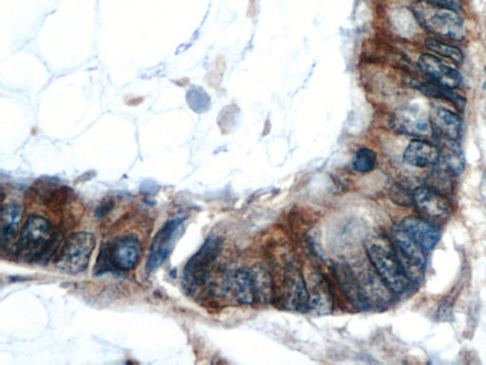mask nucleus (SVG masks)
<instances>
[{
  "label": "nucleus",
  "instance_id": "f8f14e48",
  "mask_svg": "<svg viewBox=\"0 0 486 365\" xmlns=\"http://www.w3.org/2000/svg\"><path fill=\"white\" fill-rule=\"evenodd\" d=\"M306 283L309 293V312L316 316L331 314L334 309V299L326 278L320 273L312 272Z\"/></svg>",
  "mask_w": 486,
  "mask_h": 365
},
{
  "label": "nucleus",
  "instance_id": "f3484780",
  "mask_svg": "<svg viewBox=\"0 0 486 365\" xmlns=\"http://www.w3.org/2000/svg\"><path fill=\"white\" fill-rule=\"evenodd\" d=\"M22 216L23 211L19 205L9 203L2 207L0 244L3 251H9L14 247Z\"/></svg>",
  "mask_w": 486,
  "mask_h": 365
},
{
  "label": "nucleus",
  "instance_id": "412c9836",
  "mask_svg": "<svg viewBox=\"0 0 486 365\" xmlns=\"http://www.w3.org/2000/svg\"><path fill=\"white\" fill-rule=\"evenodd\" d=\"M256 298L263 304H270L274 299V285L270 271L262 263H257L251 270Z\"/></svg>",
  "mask_w": 486,
  "mask_h": 365
},
{
  "label": "nucleus",
  "instance_id": "9d476101",
  "mask_svg": "<svg viewBox=\"0 0 486 365\" xmlns=\"http://www.w3.org/2000/svg\"><path fill=\"white\" fill-rule=\"evenodd\" d=\"M393 130L414 137H428L432 134L430 119L418 107L409 106L398 109L391 120Z\"/></svg>",
  "mask_w": 486,
  "mask_h": 365
},
{
  "label": "nucleus",
  "instance_id": "1a4fd4ad",
  "mask_svg": "<svg viewBox=\"0 0 486 365\" xmlns=\"http://www.w3.org/2000/svg\"><path fill=\"white\" fill-rule=\"evenodd\" d=\"M184 228V219L175 218L166 222L160 231L157 232L151 244L148 254L146 271L148 274L155 272L164 262L175 246L178 238Z\"/></svg>",
  "mask_w": 486,
  "mask_h": 365
},
{
  "label": "nucleus",
  "instance_id": "b1692460",
  "mask_svg": "<svg viewBox=\"0 0 486 365\" xmlns=\"http://www.w3.org/2000/svg\"><path fill=\"white\" fill-rule=\"evenodd\" d=\"M425 45L433 53L450 59L457 64H461L464 61V56H462V51L457 47L448 45V44L441 42V41L435 38H428L425 41Z\"/></svg>",
  "mask_w": 486,
  "mask_h": 365
},
{
  "label": "nucleus",
  "instance_id": "0eeeda50",
  "mask_svg": "<svg viewBox=\"0 0 486 365\" xmlns=\"http://www.w3.org/2000/svg\"><path fill=\"white\" fill-rule=\"evenodd\" d=\"M391 234L397 256L407 278L414 283H420L424 279L427 265L425 250L400 225L394 226Z\"/></svg>",
  "mask_w": 486,
  "mask_h": 365
},
{
  "label": "nucleus",
  "instance_id": "ddd939ff",
  "mask_svg": "<svg viewBox=\"0 0 486 365\" xmlns=\"http://www.w3.org/2000/svg\"><path fill=\"white\" fill-rule=\"evenodd\" d=\"M418 65L420 70L434 81L436 84L450 90L461 85L462 77L458 70L446 66L432 54H423L418 60Z\"/></svg>",
  "mask_w": 486,
  "mask_h": 365
},
{
  "label": "nucleus",
  "instance_id": "5701e85b",
  "mask_svg": "<svg viewBox=\"0 0 486 365\" xmlns=\"http://www.w3.org/2000/svg\"><path fill=\"white\" fill-rule=\"evenodd\" d=\"M352 169L359 173L373 171L377 165V155L368 148H359L352 158Z\"/></svg>",
  "mask_w": 486,
  "mask_h": 365
},
{
  "label": "nucleus",
  "instance_id": "4468645a",
  "mask_svg": "<svg viewBox=\"0 0 486 365\" xmlns=\"http://www.w3.org/2000/svg\"><path fill=\"white\" fill-rule=\"evenodd\" d=\"M412 195L414 204L428 217L446 219L450 215V204L437 190L428 187H419L414 190Z\"/></svg>",
  "mask_w": 486,
  "mask_h": 365
},
{
  "label": "nucleus",
  "instance_id": "a878e982",
  "mask_svg": "<svg viewBox=\"0 0 486 365\" xmlns=\"http://www.w3.org/2000/svg\"><path fill=\"white\" fill-rule=\"evenodd\" d=\"M425 1L441 5V6L451 8V9L456 10V11L458 12L462 7L461 0H425Z\"/></svg>",
  "mask_w": 486,
  "mask_h": 365
},
{
  "label": "nucleus",
  "instance_id": "f03ea898",
  "mask_svg": "<svg viewBox=\"0 0 486 365\" xmlns=\"http://www.w3.org/2000/svg\"><path fill=\"white\" fill-rule=\"evenodd\" d=\"M412 12L421 26L434 35L456 41L466 38L464 22L456 10L418 0L412 5Z\"/></svg>",
  "mask_w": 486,
  "mask_h": 365
},
{
  "label": "nucleus",
  "instance_id": "a211bd4d",
  "mask_svg": "<svg viewBox=\"0 0 486 365\" xmlns=\"http://www.w3.org/2000/svg\"><path fill=\"white\" fill-rule=\"evenodd\" d=\"M404 160L415 168L434 166L440 161V150L423 140H412L404 153Z\"/></svg>",
  "mask_w": 486,
  "mask_h": 365
},
{
  "label": "nucleus",
  "instance_id": "bb28decb",
  "mask_svg": "<svg viewBox=\"0 0 486 365\" xmlns=\"http://www.w3.org/2000/svg\"><path fill=\"white\" fill-rule=\"evenodd\" d=\"M480 192H482L483 199L485 200L486 203V173L483 176L482 185H480Z\"/></svg>",
  "mask_w": 486,
  "mask_h": 365
},
{
  "label": "nucleus",
  "instance_id": "6e6552de",
  "mask_svg": "<svg viewBox=\"0 0 486 365\" xmlns=\"http://www.w3.org/2000/svg\"><path fill=\"white\" fill-rule=\"evenodd\" d=\"M279 301L283 309L289 311H309L307 283L299 267L289 265L285 270Z\"/></svg>",
  "mask_w": 486,
  "mask_h": 365
},
{
  "label": "nucleus",
  "instance_id": "cd10ccee",
  "mask_svg": "<svg viewBox=\"0 0 486 365\" xmlns=\"http://www.w3.org/2000/svg\"><path fill=\"white\" fill-rule=\"evenodd\" d=\"M485 75H486V67L485 68ZM483 91H486V80L485 81V82H483Z\"/></svg>",
  "mask_w": 486,
  "mask_h": 365
},
{
  "label": "nucleus",
  "instance_id": "7ed1b4c3",
  "mask_svg": "<svg viewBox=\"0 0 486 365\" xmlns=\"http://www.w3.org/2000/svg\"><path fill=\"white\" fill-rule=\"evenodd\" d=\"M54 240V228L49 220L31 215L26 220L17 242V257L24 263L38 262L49 251Z\"/></svg>",
  "mask_w": 486,
  "mask_h": 365
},
{
  "label": "nucleus",
  "instance_id": "dca6fc26",
  "mask_svg": "<svg viewBox=\"0 0 486 365\" xmlns=\"http://www.w3.org/2000/svg\"><path fill=\"white\" fill-rule=\"evenodd\" d=\"M430 119L432 132H435L441 140L458 141L461 137L462 119L448 109H433Z\"/></svg>",
  "mask_w": 486,
  "mask_h": 365
},
{
  "label": "nucleus",
  "instance_id": "f257e3e1",
  "mask_svg": "<svg viewBox=\"0 0 486 365\" xmlns=\"http://www.w3.org/2000/svg\"><path fill=\"white\" fill-rule=\"evenodd\" d=\"M366 247L368 259L389 290L395 294L406 291L410 281L400 263L393 242L385 236H376L368 240Z\"/></svg>",
  "mask_w": 486,
  "mask_h": 365
},
{
  "label": "nucleus",
  "instance_id": "9b49d317",
  "mask_svg": "<svg viewBox=\"0 0 486 365\" xmlns=\"http://www.w3.org/2000/svg\"><path fill=\"white\" fill-rule=\"evenodd\" d=\"M357 270H354L360 288L362 289L363 295L367 300L368 304H388L391 300V292L384 283L382 279L375 270L373 263L370 265H357Z\"/></svg>",
  "mask_w": 486,
  "mask_h": 365
},
{
  "label": "nucleus",
  "instance_id": "393cba45",
  "mask_svg": "<svg viewBox=\"0 0 486 365\" xmlns=\"http://www.w3.org/2000/svg\"><path fill=\"white\" fill-rule=\"evenodd\" d=\"M391 197L396 204L403 207H409L410 205L414 204V195L401 186H394L391 189Z\"/></svg>",
  "mask_w": 486,
  "mask_h": 365
},
{
  "label": "nucleus",
  "instance_id": "20e7f679",
  "mask_svg": "<svg viewBox=\"0 0 486 365\" xmlns=\"http://www.w3.org/2000/svg\"><path fill=\"white\" fill-rule=\"evenodd\" d=\"M141 254L142 244L136 235L120 236L102 247L95 270L98 274L109 271L127 272L137 267Z\"/></svg>",
  "mask_w": 486,
  "mask_h": 365
},
{
  "label": "nucleus",
  "instance_id": "4be33fe9",
  "mask_svg": "<svg viewBox=\"0 0 486 365\" xmlns=\"http://www.w3.org/2000/svg\"><path fill=\"white\" fill-rule=\"evenodd\" d=\"M235 295L240 304L250 306L255 302V289L251 271L240 270L237 271L234 278Z\"/></svg>",
  "mask_w": 486,
  "mask_h": 365
},
{
  "label": "nucleus",
  "instance_id": "39448f33",
  "mask_svg": "<svg viewBox=\"0 0 486 365\" xmlns=\"http://www.w3.org/2000/svg\"><path fill=\"white\" fill-rule=\"evenodd\" d=\"M223 242L218 236H210L194 256L191 258L184 271L185 288L192 293L209 286L211 278V267L221 254Z\"/></svg>",
  "mask_w": 486,
  "mask_h": 365
},
{
  "label": "nucleus",
  "instance_id": "aec40b11",
  "mask_svg": "<svg viewBox=\"0 0 486 365\" xmlns=\"http://www.w3.org/2000/svg\"><path fill=\"white\" fill-rule=\"evenodd\" d=\"M440 160L444 169L451 176H460L466 168L464 151L457 141H443Z\"/></svg>",
  "mask_w": 486,
  "mask_h": 365
},
{
  "label": "nucleus",
  "instance_id": "423d86ee",
  "mask_svg": "<svg viewBox=\"0 0 486 365\" xmlns=\"http://www.w3.org/2000/svg\"><path fill=\"white\" fill-rule=\"evenodd\" d=\"M95 244V237L88 232L70 234L57 255L56 267L67 273L83 272L87 270Z\"/></svg>",
  "mask_w": 486,
  "mask_h": 365
},
{
  "label": "nucleus",
  "instance_id": "6ab92c4d",
  "mask_svg": "<svg viewBox=\"0 0 486 365\" xmlns=\"http://www.w3.org/2000/svg\"><path fill=\"white\" fill-rule=\"evenodd\" d=\"M336 278L342 291L350 302L358 310H366L370 304L363 295L361 288L355 277L354 270L345 265H339L336 267Z\"/></svg>",
  "mask_w": 486,
  "mask_h": 365
},
{
  "label": "nucleus",
  "instance_id": "2eb2a0df",
  "mask_svg": "<svg viewBox=\"0 0 486 365\" xmlns=\"http://www.w3.org/2000/svg\"><path fill=\"white\" fill-rule=\"evenodd\" d=\"M423 247L425 252L430 251L438 244L441 232L432 224L416 216H409L399 224Z\"/></svg>",
  "mask_w": 486,
  "mask_h": 365
}]
</instances>
